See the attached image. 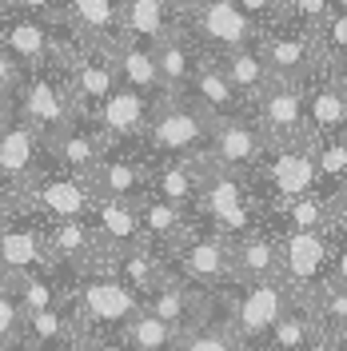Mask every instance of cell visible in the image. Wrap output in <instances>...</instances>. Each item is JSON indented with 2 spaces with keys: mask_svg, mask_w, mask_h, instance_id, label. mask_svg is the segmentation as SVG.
Masks as SVG:
<instances>
[{
  "mask_svg": "<svg viewBox=\"0 0 347 351\" xmlns=\"http://www.w3.org/2000/svg\"><path fill=\"white\" fill-rule=\"evenodd\" d=\"M136 219H140L144 247H152L156 256H164V260H172V252L180 247V240L192 232V223H195L188 212H180L176 204L160 199L156 192H144L136 199Z\"/></svg>",
  "mask_w": 347,
  "mask_h": 351,
  "instance_id": "obj_23",
  "label": "cell"
},
{
  "mask_svg": "<svg viewBox=\"0 0 347 351\" xmlns=\"http://www.w3.org/2000/svg\"><path fill=\"white\" fill-rule=\"evenodd\" d=\"M324 204H327V228H324V232L335 243H344L347 240V180L324 199Z\"/></svg>",
  "mask_w": 347,
  "mask_h": 351,
  "instance_id": "obj_39",
  "label": "cell"
},
{
  "mask_svg": "<svg viewBox=\"0 0 347 351\" xmlns=\"http://www.w3.org/2000/svg\"><path fill=\"white\" fill-rule=\"evenodd\" d=\"M236 4H239V12L256 24L260 32L283 21V0H236Z\"/></svg>",
  "mask_w": 347,
  "mask_h": 351,
  "instance_id": "obj_40",
  "label": "cell"
},
{
  "mask_svg": "<svg viewBox=\"0 0 347 351\" xmlns=\"http://www.w3.org/2000/svg\"><path fill=\"white\" fill-rule=\"evenodd\" d=\"M104 136L96 132V124L88 116H76L68 128H60L56 136L44 140V152H48V164L60 168V172H72V176H92V168L100 164L104 156Z\"/></svg>",
  "mask_w": 347,
  "mask_h": 351,
  "instance_id": "obj_19",
  "label": "cell"
},
{
  "mask_svg": "<svg viewBox=\"0 0 347 351\" xmlns=\"http://www.w3.org/2000/svg\"><path fill=\"white\" fill-rule=\"evenodd\" d=\"M24 199V216L36 219H88L92 204H96V188L84 176L60 172V168H44L28 188L21 192Z\"/></svg>",
  "mask_w": 347,
  "mask_h": 351,
  "instance_id": "obj_7",
  "label": "cell"
},
{
  "mask_svg": "<svg viewBox=\"0 0 347 351\" xmlns=\"http://www.w3.org/2000/svg\"><path fill=\"white\" fill-rule=\"evenodd\" d=\"M331 4L335 0H283V21L300 24V28H320V21H324L327 12H331Z\"/></svg>",
  "mask_w": 347,
  "mask_h": 351,
  "instance_id": "obj_38",
  "label": "cell"
},
{
  "mask_svg": "<svg viewBox=\"0 0 347 351\" xmlns=\"http://www.w3.org/2000/svg\"><path fill=\"white\" fill-rule=\"evenodd\" d=\"M212 295H216V291H204V287H195L192 280H184V276L172 271V276L144 300V307H148L152 315H160L164 324H172L176 331H188V328H195L200 319L212 315Z\"/></svg>",
  "mask_w": 347,
  "mask_h": 351,
  "instance_id": "obj_22",
  "label": "cell"
},
{
  "mask_svg": "<svg viewBox=\"0 0 347 351\" xmlns=\"http://www.w3.org/2000/svg\"><path fill=\"white\" fill-rule=\"evenodd\" d=\"M304 300L324 335H347V284H331L327 280Z\"/></svg>",
  "mask_w": 347,
  "mask_h": 351,
  "instance_id": "obj_35",
  "label": "cell"
},
{
  "mask_svg": "<svg viewBox=\"0 0 347 351\" xmlns=\"http://www.w3.org/2000/svg\"><path fill=\"white\" fill-rule=\"evenodd\" d=\"M80 351H132L124 343L120 331H108V335H80Z\"/></svg>",
  "mask_w": 347,
  "mask_h": 351,
  "instance_id": "obj_43",
  "label": "cell"
},
{
  "mask_svg": "<svg viewBox=\"0 0 347 351\" xmlns=\"http://www.w3.org/2000/svg\"><path fill=\"white\" fill-rule=\"evenodd\" d=\"M8 120H12V100H8V96H0V128H4Z\"/></svg>",
  "mask_w": 347,
  "mask_h": 351,
  "instance_id": "obj_48",
  "label": "cell"
},
{
  "mask_svg": "<svg viewBox=\"0 0 347 351\" xmlns=\"http://www.w3.org/2000/svg\"><path fill=\"white\" fill-rule=\"evenodd\" d=\"M120 335H124V343H128L132 351H176V339H180V331H176L172 324H164L160 315H152L144 304H140V311L120 328Z\"/></svg>",
  "mask_w": 347,
  "mask_h": 351,
  "instance_id": "obj_33",
  "label": "cell"
},
{
  "mask_svg": "<svg viewBox=\"0 0 347 351\" xmlns=\"http://www.w3.org/2000/svg\"><path fill=\"white\" fill-rule=\"evenodd\" d=\"M347 180V132L315 140V196H331Z\"/></svg>",
  "mask_w": 347,
  "mask_h": 351,
  "instance_id": "obj_34",
  "label": "cell"
},
{
  "mask_svg": "<svg viewBox=\"0 0 347 351\" xmlns=\"http://www.w3.org/2000/svg\"><path fill=\"white\" fill-rule=\"evenodd\" d=\"M200 4H208V0H172V8L180 12V16H188V12H195Z\"/></svg>",
  "mask_w": 347,
  "mask_h": 351,
  "instance_id": "obj_47",
  "label": "cell"
},
{
  "mask_svg": "<svg viewBox=\"0 0 347 351\" xmlns=\"http://www.w3.org/2000/svg\"><path fill=\"white\" fill-rule=\"evenodd\" d=\"M100 263L108 267L120 284L128 287L132 295H140V304L152 295L156 287L172 276V267L164 256H156L152 247H128V252H112V256H100Z\"/></svg>",
  "mask_w": 347,
  "mask_h": 351,
  "instance_id": "obj_28",
  "label": "cell"
},
{
  "mask_svg": "<svg viewBox=\"0 0 347 351\" xmlns=\"http://www.w3.org/2000/svg\"><path fill=\"white\" fill-rule=\"evenodd\" d=\"M24 216V199L16 192H8V188H0V228L4 223H12V219Z\"/></svg>",
  "mask_w": 347,
  "mask_h": 351,
  "instance_id": "obj_44",
  "label": "cell"
},
{
  "mask_svg": "<svg viewBox=\"0 0 347 351\" xmlns=\"http://www.w3.org/2000/svg\"><path fill=\"white\" fill-rule=\"evenodd\" d=\"M291 300H296V291L280 276L276 280H252V284H228L224 291L212 295V315L228 324L239 351H260L267 331L291 307Z\"/></svg>",
  "mask_w": 347,
  "mask_h": 351,
  "instance_id": "obj_2",
  "label": "cell"
},
{
  "mask_svg": "<svg viewBox=\"0 0 347 351\" xmlns=\"http://www.w3.org/2000/svg\"><path fill=\"white\" fill-rule=\"evenodd\" d=\"M56 36H60V21H44V16H28V12H12V8L0 12V48L21 68H36L52 60Z\"/></svg>",
  "mask_w": 347,
  "mask_h": 351,
  "instance_id": "obj_17",
  "label": "cell"
},
{
  "mask_svg": "<svg viewBox=\"0 0 347 351\" xmlns=\"http://www.w3.org/2000/svg\"><path fill=\"white\" fill-rule=\"evenodd\" d=\"M280 280L296 295H311L320 284H327L331 267V236L324 228L315 232H280Z\"/></svg>",
  "mask_w": 347,
  "mask_h": 351,
  "instance_id": "obj_8",
  "label": "cell"
},
{
  "mask_svg": "<svg viewBox=\"0 0 347 351\" xmlns=\"http://www.w3.org/2000/svg\"><path fill=\"white\" fill-rule=\"evenodd\" d=\"M335 72H339V80L347 84V56H344V60H335Z\"/></svg>",
  "mask_w": 347,
  "mask_h": 351,
  "instance_id": "obj_50",
  "label": "cell"
},
{
  "mask_svg": "<svg viewBox=\"0 0 347 351\" xmlns=\"http://www.w3.org/2000/svg\"><path fill=\"white\" fill-rule=\"evenodd\" d=\"M112 68H116V84H128L144 96H168L164 84H160V68H156V52L144 48V44H132V40H116L112 44Z\"/></svg>",
  "mask_w": 347,
  "mask_h": 351,
  "instance_id": "obj_31",
  "label": "cell"
},
{
  "mask_svg": "<svg viewBox=\"0 0 347 351\" xmlns=\"http://www.w3.org/2000/svg\"><path fill=\"white\" fill-rule=\"evenodd\" d=\"M80 44L112 48L120 40V0H60V16Z\"/></svg>",
  "mask_w": 347,
  "mask_h": 351,
  "instance_id": "obj_24",
  "label": "cell"
},
{
  "mask_svg": "<svg viewBox=\"0 0 347 351\" xmlns=\"http://www.w3.org/2000/svg\"><path fill=\"white\" fill-rule=\"evenodd\" d=\"M168 267L204 291H224L232 284V240L208 223H192V232L172 252Z\"/></svg>",
  "mask_w": 347,
  "mask_h": 351,
  "instance_id": "obj_6",
  "label": "cell"
},
{
  "mask_svg": "<svg viewBox=\"0 0 347 351\" xmlns=\"http://www.w3.org/2000/svg\"><path fill=\"white\" fill-rule=\"evenodd\" d=\"M152 52H156V68H160V84H164V92H168V96L184 92V84L192 80L195 64H200V56H204V48H200V44H195L184 28L168 32V36L152 48Z\"/></svg>",
  "mask_w": 347,
  "mask_h": 351,
  "instance_id": "obj_30",
  "label": "cell"
},
{
  "mask_svg": "<svg viewBox=\"0 0 347 351\" xmlns=\"http://www.w3.org/2000/svg\"><path fill=\"white\" fill-rule=\"evenodd\" d=\"M280 276V243L267 228H252L232 240V284L276 280Z\"/></svg>",
  "mask_w": 347,
  "mask_h": 351,
  "instance_id": "obj_29",
  "label": "cell"
},
{
  "mask_svg": "<svg viewBox=\"0 0 347 351\" xmlns=\"http://www.w3.org/2000/svg\"><path fill=\"white\" fill-rule=\"evenodd\" d=\"M252 120L260 124L267 144H291V140L311 136L304 92H300V84H287V80H272L263 88V96L252 100Z\"/></svg>",
  "mask_w": 347,
  "mask_h": 351,
  "instance_id": "obj_11",
  "label": "cell"
},
{
  "mask_svg": "<svg viewBox=\"0 0 347 351\" xmlns=\"http://www.w3.org/2000/svg\"><path fill=\"white\" fill-rule=\"evenodd\" d=\"M28 219L36 223L52 267H72V271H80V267L100 263V256H104L88 219H36V216H28Z\"/></svg>",
  "mask_w": 347,
  "mask_h": 351,
  "instance_id": "obj_18",
  "label": "cell"
},
{
  "mask_svg": "<svg viewBox=\"0 0 347 351\" xmlns=\"http://www.w3.org/2000/svg\"><path fill=\"white\" fill-rule=\"evenodd\" d=\"M4 8H8V0H0V12H4Z\"/></svg>",
  "mask_w": 347,
  "mask_h": 351,
  "instance_id": "obj_51",
  "label": "cell"
},
{
  "mask_svg": "<svg viewBox=\"0 0 347 351\" xmlns=\"http://www.w3.org/2000/svg\"><path fill=\"white\" fill-rule=\"evenodd\" d=\"M48 267H52V260H48L40 232H36V223L28 216L0 228V280L32 276V271H48Z\"/></svg>",
  "mask_w": 347,
  "mask_h": 351,
  "instance_id": "obj_25",
  "label": "cell"
},
{
  "mask_svg": "<svg viewBox=\"0 0 347 351\" xmlns=\"http://www.w3.org/2000/svg\"><path fill=\"white\" fill-rule=\"evenodd\" d=\"M12 112H16L21 120H28L44 140L56 136L60 128H68V124L80 116L76 96H72V84H68L60 60H44V64H36V68H24L21 84L12 92Z\"/></svg>",
  "mask_w": 347,
  "mask_h": 351,
  "instance_id": "obj_3",
  "label": "cell"
},
{
  "mask_svg": "<svg viewBox=\"0 0 347 351\" xmlns=\"http://www.w3.org/2000/svg\"><path fill=\"white\" fill-rule=\"evenodd\" d=\"M148 172H152V160L140 144H120V148H104L100 164L92 168V188L96 196H112V199H136L148 192Z\"/></svg>",
  "mask_w": 347,
  "mask_h": 351,
  "instance_id": "obj_16",
  "label": "cell"
},
{
  "mask_svg": "<svg viewBox=\"0 0 347 351\" xmlns=\"http://www.w3.org/2000/svg\"><path fill=\"white\" fill-rule=\"evenodd\" d=\"M24 351H80V331L60 335V339H48V343H40V348H24Z\"/></svg>",
  "mask_w": 347,
  "mask_h": 351,
  "instance_id": "obj_45",
  "label": "cell"
},
{
  "mask_svg": "<svg viewBox=\"0 0 347 351\" xmlns=\"http://www.w3.org/2000/svg\"><path fill=\"white\" fill-rule=\"evenodd\" d=\"M21 72H24V68L16 64L4 48H0V96H8V100H12V92H16V84H21Z\"/></svg>",
  "mask_w": 347,
  "mask_h": 351,
  "instance_id": "obj_42",
  "label": "cell"
},
{
  "mask_svg": "<svg viewBox=\"0 0 347 351\" xmlns=\"http://www.w3.org/2000/svg\"><path fill=\"white\" fill-rule=\"evenodd\" d=\"M44 168H48L44 136L28 120H21L12 112V120L0 128V188H8V192L21 196Z\"/></svg>",
  "mask_w": 347,
  "mask_h": 351,
  "instance_id": "obj_14",
  "label": "cell"
},
{
  "mask_svg": "<svg viewBox=\"0 0 347 351\" xmlns=\"http://www.w3.org/2000/svg\"><path fill=\"white\" fill-rule=\"evenodd\" d=\"M300 92H304V108H307V124H311V136H335V132H347V84L339 80L335 64H320L300 80Z\"/></svg>",
  "mask_w": 347,
  "mask_h": 351,
  "instance_id": "obj_15",
  "label": "cell"
},
{
  "mask_svg": "<svg viewBox=\"0 0 347 351\" xmlns=\"http://www.w3.org/2000/svg\"><path fill=\"white\" fill-rule=\"evenodd\" d=\"M216 64L224 68V76L232 80V88H236L248 104H252L256 96H263V88L272 84V72H267V60H263V52H260V40L219 52Z\"/></svg>",
  "mask_w": 347,
  "mask_h": 351,
  "instance_id": "obj_32",
  "label": "cell"
},
{
  "mask_svg": "<svg viewBox=\"0 0 347 351\" xmlns=\"http://www.w3.org/2000/svg\"><path fill=\"white\" fill-rule=\"evenodd\" d=\"M12 12H28V16H44V21H56L60 16V0H8Z\"/></svg>",
  "mask_w": 347,
  "mask_h": 351,
  "instance_id": "obj_41",
  "label": "cell"
},
{
  "mask_svg": "<svg viewBox=\"0 0 347 351\" xmlns=\"http://www.w3.org/2000/svg\"><path fill=\"white\" fill-rule=\"evenodd\" d=\"M21 339H24V304L8 280H0V351L21 348Z\"/></svg>",
  "mask_w": 347,
  "mask_h": 351,
  "instance_id": "obj_37",
  "label": "cell"
},
{
  "mask_svg": "<svg viewBox=\"0 0 347 351\" xmlns=\"http://www.w3.org/2000/svg\"><path fill=\"white\" fill-rule=\"evenodd\" d=\"M300 351H331V339H327L324 331H315V335H311V339H307Z\"/></svg>",
  "mask_w": 347,
  "mask_h": 351,
  "instance_id": "obj_46",
  "label": "cell"
},
{
  "mask_svg": "<svg viewBox=\"0 0 347 351\" xmlns=\"http://www.w3.org/2000/svg\"><path fill=\"white\" fill-rule=\"evenodd\" d=\"M88 223H92L96 243H100L104 256H112V252H128V247H144L140 219H136V204H128V199L96 196Z\"/></svg>",
  "mask_w": 347,
  "mask_h": 351,
  "instance_id": "obj_26",
  "label": "cell"
},
{
  "mask_svg": "<svg viewBox=\"0 0 347 351\" xmlns=\"http://www.w3.org/2000/svg\"><path fill=\"white\" fill-rule=\"evenodd\" d=\"M180 28H184L208 56H219V52H228V48L260 40V28L239 12L236 0H208V4H200L195 12L184 16Z\"/></svg>",
  "mask_w": 347,
  "mask_h": 351,
  "instance_id": "obj_9",
  "label": "cell"
},
{
  "mask_svg": "<svg viewBox=\"0 0 347 351\" xmlns=\"http://www.w3.org/2000/svg\"><path fill=\"white\" fill-rule=\"evenodd\" d=\"M267 152V140H263L260 124L252 120V112H239L228 120H212V140H208V164L224 168V172L248 176Z\"/></svg>",
  "mask_w": 347,
  "mask_h": 351,
  "instance_id": "obj_12",
  "label": "cell"
},
{
  "mask_svg": "<svg viewBox=\"0 0 347 351\" xmlns=\"http://www.w3.org/2000/svg\"><path fill=\"white\" fill-rule=\"evenodd\" d=\"M208 140H212V116H204L184 96H164V100H156L152 116H148L140 148L148 156L192 160V156L208 152Z\"/></svg>",
  "mask_w": 347,
  "mask_h": 351,
  "instance_id": "obj_4",
  "label": "cell"
},
{
  "mask_svg": "<svg viewBox=\"0 0 347 351\" xmlns=\"http://www.w3.org/2000/svg\"><path fill=\"white\" fill-rule=\"evenodd\" d=\"M176 351H239V343H236V335L228 331V324H224V319L208 315V319H200L195 328L180 331Z\"/></svg>",
  "mask_w": 347,
  "mask_h": 351,
  "instance_id": "obj_36",
  "label": "cell"
},
{
  "mask_svg": "<svg viewBox=\"0 0 347 351\" xmlns=\"http://www.w3.org/2000/svg\"><path fill=\"white\" fill-rule=\"evenodd\" d=\"M152 172H148V192L160 199L176 204L180 212L195 219V204H200V184H204V168L208 156H192V160H176V156H148Z\"/></svg>",
  "mask_w": 347,
  "mask_h": 351,
  "instance_id": "obj_20",
  "label": "cell"
},
{
  "mask_svg": "<svg viewBox=\"0 0 347 351\" xmlns=\"http://www.w3.org/2000/svg\"><path fill=\"white\" fill-rule=\"evenodd\" d=\"M176 96L192 100L195 108L204 112V116H212V120H228V116H239V112H252V104L232 88V80L224 76V68L216 64V56H208V52L200 56L192 80L184 84V92H176Z\"/></svg>",
  "mask_w": 347,
  "mask_h": 351,
  "instance_id": "obj_21",
  "label": "cell"
},
{
  "mask_svg": "<svg viewBox=\"0 0 347 351\" xmlns=\"http://www.w3.org/2000/svg\"><path fill=\"white\" fill-rule=\"evenodd\" d=\"M60 271H64V307L80 335L120 331L140 311V295H132L104 263H92L80 271L60 267Z\"/></svg>",
  "mask_w": 347,
  "mask_h": 351,
  "instance_id": "obj_1",
  "label": "cell"
},
{
  "mask_svg": "<svg viewBox=\"0 0 347 351\" xmlns=\"http://www.w3.org/2000/svg\"><path fill=\"white\" fill-rule=\"evenodd\" d=\"M195 223L216 228L219 236L236 240L243 232L260 228V208L252 199L248 176L224 172V168H204V184H200V204H195Z\"/></svg>",
  "mask_w": 347,
  "mask_h": 351,
  "instance_id": "obj_5",
  "label": "cell"
},
{
  "mask_svg": "<svg viewBox=\"0 0 347 351\" xmlns=\"http://www.w3.org/2000/svg\"><path fill=\"white\" fill-rule=\"evenodd\" d=\"M331 339V351H347V335H327Z\"/></svg>",
  "mask_w": 347,
  "mask_h": 351,
  "instance_id": "obj_49",
  "label": "cell"
},
{
  "mask_svg": "<svg viewBox=\"0 0 347 351\" xmlns=\"http://www.w3.org/2000/svg\"><path fill=\"white\" fill-rule=\"evenodd\" d=\"M180 12L172 0H120V40L156 48L168 32L180 28Z\"/></svg>",
  "mask_w": 347,
  "mask_h": 351,
  "instance_id": "obj_27",
  "label": "cell"
},
{
  "mask_svg": "<svg viewBox=\"0 0 347 351\" xmlns=\"http://www.w3.org/2000/svg\"><path fill=\"white\" fill-rule=\"evenodd\" d=\"M164 100V96H160ZM156 100L136 92L128 84H116L96 104V112H88V120L96 124V132L104 136L108 148H120V144H140L144 140V128H148V116H152Z\"/></svg>",
  "mask_w": 347,
  "mask_h": 351,
  "instance_id": "obj_13",
  "label": "cell"
},
{
  "mask_svg": "<svg viewBox=\"0 0 347 351\" xmlns=\"http://www.w3.org/2000/svg\"><path fill=\"white\" fill-rule=\"evenodd\" d=\"M260 52L267 60L272 80H287V84H300L311 68L320 64V44L311 28H300L291 21H280L272 28L260 32Z\"/></svg>",
  "mask_w": 347,
  "mask_h": 351,
  "instance_id": "obj_10",
  "label": "cell"
},
{
  "mask_svg": "<svg viewBox=\"0 0 347 351\" xmlns=\"http://www.w3.org/2000/svg\"><path fill=\"white\" fill-rule=\"evenodd\" d=\"M4 351H24V348H4Z\"/></svg>",
  "mask_w": 347,
  "mask_h": 351,
  "instance_id": "obj_52",
  "label": "cell"
}]
</instances>
